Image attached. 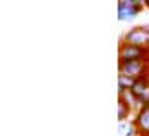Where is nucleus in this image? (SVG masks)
Masks as SVG:
<instances>
[{"mask_svg":"<svg viewBox=\"0 0 149 136\" xmlns=\"http://www.w3.org/2000/svg\"><path fill=\"white\" fill-rule=\"evenodd\" d=\"M120 42L149 50V35H147V31L144 30V26H136V28H133V30H129L122 37V41H120Z\"/></svg>","mask_w":149,"mask_h":136,"instance_id":"1","label":"nucleus"},{"mask_svg":"<svg viewBox=\"0 0 149 136\" xmlns=\"http://www.w3.org/2000/svg\"><path fill=\"white\" fill-rule=\"evenodd\" d=\"M131 94L140 101L142 107L149 105V83H147V76H142V77L136 79L134 85H133V88H131Z\"/></svg>","mask_w":149,"mask_h":136,"instance_id":"4","label":"nucleus"},{"mask_svg":"<svg viewBox=\"0 0 149 136\" xmlns=\"http://www.w3.org/2000/svg\"><path fill=\"white\" fill-rule=\"evenodd\" d=\"M134 127H136V131H138V136H149V105L142 107V109L136 112Z\"/></svg>","mask_w":149,"mask_h":136,"instance_id":"5","label":"nucleus"},{"mask_svg":"<svg viewBox=\"0 0 149 136\" xmlns=\"http://www.w3.org/2000/svg\"><path fill=\"white\" fill-rule=\"evenodd\" d=\"M144 9V0H120L118 2V19L131 20Z\"/></svg>","mask_w":149,"mask_h":136,"instance_id":"3","label":"nucleus"},{"mask_svg":"<svg viewBox=\"0 0 149 136\" xmlns=\"http://www.w3.org/2000/svg\"><path fill=\"white\" fill-rule=\"evenodd\" d=\"M149 50L131 46V44L120 42V63H129V61H147L149 63Z\"/></svg>","mask_w":149,"mask_h":136,"instance_id":"2","label":"nucleus"},{"mask_svg":"<svg viewBox=\"0 0 149 136\" xmlns=\"http://www.w3.org/2000/svg\"><path fill=\"white\" fill-rule=\"evenodd\" d=\"M144 8H147V9H149V0H144Z\"/></svg>","mask_w":149,"mask_h":136,"instance_id":"9","label":"nucleus"},{"mask_svg":"<svg viewBox=\"0 0 149 136\" xmlns=\"http://www.w3.org/2000/svg\"><path fill=\"white\" fill-rule=\"evenodd\" d=\"M147 83H149V74H147Z\"/></svg>","mask_w":149,"mask_h":136,"instance_id":"11","label":"nucleus"},{"mask_svg":"<svg viewBox=\"0 0 149 136\" xmlns=\"http://www.w3.org/2000/svg\"><path fill=\"white\" fill-rule=\"evenodd\" d=\"M136 79L131 77V76H125V74H120L118 76V92H125V90H131L133 88Z\"/></svg>","mask_w":149,"mask_h":136,"instance_id":"7","label":"nucleus"},{"mask_svg":"<svg viewBox=\"0 0 149 136\" xmlns=\"http://www.w3.org/2000/svg\"><path fill=\"white\" fill-rule=\"evenodd\" d=\"M129 114H131V109H129V107L123 103L122 99H120V101H118V120L123 123V121L129 118Z\"/></svg>","mask_w":149,"mask_h":136,"instance_id":"8","label":"nucleus"},{"mask_svg":"<svg viewBox=\"0 0 149 136\" xmlns=\"http://www.w3.org/2000/svg\"><path fill=\"white\" fill-rule=\"evenodd\" d=\"M144 30L147 31V35H149V24H144Z\"/></svg>","mask_w":149,"mask_h":136,"instance_id":"10","label":"nucleus"},{"mask_svg":"<svg viewBox=\"0 0 149 136\" xmlns=\"http://www.w3.org/2000/svg\"><path fill=\"white\" fill-rule=\"evenodd\" d=\"M120 99H122L123 103L129 107V109H131V112H133V110H136V112H138V110L142 109L140 101L136 99L133 94H131V90H125V92H120Z\"/></svg>","mask_w":149,"mask_h":136,"instance_id":"6","label":"nucleus"}]
</instances>
